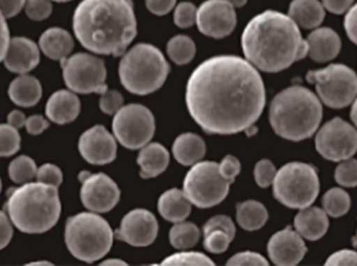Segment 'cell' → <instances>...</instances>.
I'll return each instance as SVG.
<instances>
[{
    "label": "cell",
    "instance_id": "28",
    "mask_svg": "<svg viewBox=\"0 0 357 266\" xmlns=\"http://www.w3.org/2000/svg\"><path fill=\"white\" fill-rule=\"evenodd\" d=\"M173 152L178 163L189 166L199 162L205 156V142L195 134H182L174 142Z\"/></svg>",
    "mask_w": 357,
    "mask_h": 266
},
{
    "label": "cell",
    "instance_id": "15",
    "mask_svg": "<svg viewBox=\"0 0 357 266\" xmlns=\"http://www.w3.org/2000/svg\"><path fill=\"white\" fill-rule=\"evenodd\" d=\"M234 8L227 0H206L197 8V24L199 31L214 39L230 35L237 23Z\"/></svg>",
    "mask_w": 357,
    "mask_h": 266
},
{
    "label": "cell",
    "instance_id": "25",
    "mask_svg": "<svg viewBox=\"0 0 357 266\" xmlns=\"http://www.w3.org/2000/svg\"><path fill=\"white\" fill-rule=\"evenodd\" d=\"M289 16L298 26L317 29L325 18V8L319 0H293L289 4Z\"/></svg>",
    "mask_w": 357,
    "mask_h": 266
},
{
    "label": "cell",
    "instance_id": "47",
    "mask_svg": "<svg viewBox=\"0 0 357 266\" xmlns=\"http://www.w3.org/2000/svg\"><path fill=\"white\" fill-rule=\"evenodd\" d=\"M344 25L348 37L357 45V3L347 10Z\"/></svg>",
    "mask_w": 357,
    "mask_h": 266
},
{
    "label": "cell",
    "instance_id": "41",
    "mask_svg": "<svg viewBox=\"0 0 357 266\" xmlns=\"http://www.w3.org/2000/svg\"><path fill=\"white\" fill-rule=\"evenodd\" d=\"M36 178H37V182L40 183L56 186V187H59L63 182V173L61 169L50 163L42 165L40 169H38Z\"/></svg>",
    "mask_w": 357,
    "mask_h": 266
},
{
    "label": "cell",
    "instance_id": "11",
    "mask_svg": "<svg viewBox=\"0 0 357 266\" xmlns=\"http://www.w3.org/2000/svg\"><path fill=\"white\" fill-rule=\"evenodd\" d=\"M65 84L75 93H104L107 69L104 61L85 52L61 61Z\"/></svg>",
    "mask_w": 357,
    "mask_h": 266
},
{
    "label": "cell",
    "instance_id": "4",
    "mask_svg": "<svg viewBox=\"0 0 357 266\" xmlns=\"http://www.w3.org/2000/svg\"><path fill=\"white\" fill-rule=\"evenodd\" d=\"M320 98L307 88L291 86L277 94L271 104L270 123L277 135L291 141L312 137L320 127Z\"/></svg>",
    "mask_w": 357,
    "mask_h": 266
},
{
    "label": "cell",
    "instance_id": "34",
    "mask_svg": "<svg viewBox=\"0 0 357 266\" xmlns=\"http://www.w3.org/2000/svg\"><path fill=\"white\" fill-rule=\"evenodd\" d=\"M18 129L10 125H0V157H10L20 148Z\"/></svg>",
    "mask_w": 357,
    "mask_h": 266
},
{
    "label": "cell",
    "instance_id": "26",
    "mask_svg": "<svg viewBox=\"0 0 357 266\" xmlns=\"http://www.w3.org/2000/svg\"><path fill=\"white\" fill-rule=\"evenodd\" d=\"M8 96L17 106L24 108L35 106L41 100V84L31 75H20L10 83Z\"/></svg>",
    "mask_w": 357,
    "mask_h": 266
},
{
    "label": "cell",
    "instance_id": "3",
    "mask_svg": "<svg viewBox=\"0 0 357 266\" xmlns=\"http://www.w3.org/2000/svg\"><path fill=\"white\" fill-rule=\"evenodd\" d=\"M73 31L86 49L121 56L137 35L133 3L131 0H83L73 14Z\"/></svg>",
    "mask_w": 357,
    "mask_h": 266
},
{
    "label": "cell",
    "instance_id": "48",
    "mask_svg": "<svg viewBox=\"0 0 357 266\" xmlns=\"http://www.w3.org/2000/svg\"><path fill=\"white\" fill-rule=\"evenodd\" d=\"M177 0H146V8L153 14L163 16L169 14L176 6Z\"/></svg>",
    "mask_w": 357,
    "mask_h": 266
},
{
    "label": "cell",
    "instance_id": "36",
    "mask_svg": "<svg viewBox=\"0 0 357 266\" xmlns=\"http://www.w3.org/2000/svg\"><path fill=\"white\" fill-rule=\"evenodd\" d=\"M335 181L344 187L357 186V160H344L335 169Z\"/></svg>",
    "mask_w": 357,
    "mask_h": 266
},
{
    "label": "cell",
    "instance_id": "10",
    "mask_svg": "<svg viewBox=\"0 0 357 266\" xmlns=\"http://www.w3.org/2000/svg\"><path fill=\"white\" fill-rule=\"evenodd\" d=\"M230 182L220 173L216 162L195 163L184 180L185 196L197 208H210L222 203L228 196Z\"/></svg>",
    "mask_w": 357,
    "mask_h": 266
},
{
    "label": "cell",
    "instance_id": "60",
    "mask_svg": "<svg viewBox=\"0 0 357 266\" xmlns=\"http://www.w3.org/2000/svg\"><path fill=\"white\" fill-rule=\"evenodd\" d=\"M1 187H2V185H1V180H0V191H1Z\"/></svg>",
    "mask_w": 357,
    "mask_h": 266
},
{
    "label": "cell",
    "instance_id": "54",
    "mask_svg": "<svg viewBox=\"0 0 357 266\" xmlns=\"http://www.w3.org/2000/svg\"><path fill=\"white\" fill-rule=\"evenodd\" d=\"M26 117L21 111L14 110L8 115V123L16 129L24 127Z\"/></svg>",
    "mask_w": 357,
    "mask_h": 266
},
{
    "label": "cell",
    "instance_id": "13",
    "mask_svg": "<svg viewBox=\"0 0 357 266\" xmlns=\"http://www.w3.org/2000/svg\"><path fill=\"white\" fill-rule=\"evenodd\" d=\"M316 148L323 158L341 162L357 152V131L347 121L335 117L317 134Z\"/></svg>",
    "mask_w": 357,
    "mask_h": 266
},
{
    "label": "cell",
    "instance_id": "22",
    "mask_svg": "<svg viewBox=\"0 0 357 266\" xmlns=\"http://www.w3.org/2000/svg\"><path fill=\"white\" fill-rule=\"evenodd\" d=\"M327 213L317 207L301 209L295 217V228L302 237L308 240H320L328 231Z\"/></svg>",
    "mask_w": 357,
    "mask_h": 266
},
{
    "label": "cell",
    "instance_id": "5",
    "mask_svg": "<svg viewBox=\"0 0 357 266\" xmlns=\"http://www.w3.org/2000/svg\"><path fill=\"white\" fill-rule=\"evenodd\" d=\"M4 208L13 225L23 233H45L60 219L58 187L37 182L13 188Z\"/></svg>",
    "mask_w": 357,
    "mask_h": 266
},
{
    "label": "cell",
    "instance_id": "49",
    "mask_svg": "<svg viewBox=\"0 0 357 266\" xmlns=\"http://www.w3.org/2000/svg\"><path fill=\"white\" fill-rule=\"evenodd\" d=\"M3 211H0V250L6 248L12 240L13 227Z\"/></svg>",
    "mask_w": 357,
    "mask_h": 266
},
{
    "label": "cell",
    "instance_id": "61",
    "mask_svg": "<svg viewBox=\"0 0 357 266\" xmlns=\"http://www.w3.org/2000/svg\"><path fill=\"white\" fill-rule=\"evenodd\" d=\"M356 240H357V235H356Z\"/></svg>",
    "mask_w": 357,
    "mask_h": 266
},
{
    "label": "cell",
    "instance_id": "40",
    "mask_svg": "<svg viewBox=\"0 0 357 266\" xmlns=\"http://www.w3.org/2000/svg\"><path fill=\"white\" fill-rule=\"evenodd\" d=\"M276 173V167L268 159L260 160L256 164L255 171H254L256 183H257L259 187L262 188L268 187V186L272 185Z\"/></svg>",
    "mask_w": 357,
    "mask_h": 266
},
{
    "label": "cell",
    "instance_id": "14",
    "mask_svg": "<svg viewBox=\"0 0 357 266\" xmlns=\"http://www.w3.org/2000/svg\"><path fill=\"white\" fill-rule=\"evenodd\" d=\"M82 182L81 200L88 210L96 213L109 212L121 198V190L114 181L105 173H79Z\"/></svg>",
    "mask_w": 357,
    "mask_h": 266
},
{
    "label": "cell",
    "instance_id": "7",
    "mask_svg": "<svg viewBox=\"0 0 357 266\" xmlns=\"http://www.w3.org/2000/svg\"><path fill=\"white\" fill-rule=\"evenodd\" d=\"M114 233L106 219L94 213L83 212L67 219L65 242L73 256L92 263L108 254Z\"/></svg>",
    "mask_w": 357,
    "mask_h": 266
},
{
    "label": "cell",
    "instance_id": "45",
    "mask_svg": "<svg viewBox=\"0 0 357 266\" xmlns=\"http://www.w3.org/2000/svg\"><path fill=\"white\" fill-rule=\"evenodd\" d=\"M228 265H268V261L261 255L254 252H243L234 255L227 263Z\"/></svg>",
    "mask_w": 357,
    "mask_h": 266
},
{
    "label": "cell",
    "instance_id": "19",
    "mask_svg": "<svg viewBox=\"0 0 357 266\" xmlns=\"http://www.w3.org/2000/svg\"><path fill=\"white\" fill-rule=\"evenodd\" d=\"M39 47L35 42L24 37L10 39L3 58L4 66L10 72L25 75L39 65Z\"/></svg>",
    "mask_w": 357,
    "mask_h": 266
},
{
    "label": "cell",
    "instance_id": "29",
    "mask_svg": "<svg viewBox=\"0 0 357 266\" xmlns=\"http://www.w3.org/2000/svg\"><path fill=\"white\" fill-rule=\"evenodd\" d=\"M237 223L247 231H256L266 225L268 210L257 201H247L236 207Z\"/></svg>",
    "mask_w": 357,
    "mask_h": 266
},
{
    "label": "cell",
    "instance_id": "17",
    "mask_svg": "<svg viewBox=\"0 0 357 266\" xmlns=\"http://www.w3.org/2000/svg\"><path fill=\"white\" fill-rule=\"evenodd\" d=\"M79 150L90 164H108L116 158V141L106 127L96 125L79 138Z\"/></svg>",
    "mask_w": 357,
    "mask_h": 266
},
{
    "label": "cell",
    "instance_id": "44",
    "mask_svg": "<svg viewBox=\"0 0 357 266\" xmlns=\"http://www.w3.org/2000/svg\"><path fill=\"white\" fill-rule=\"evenodd\" d=\"M218 169L220 175L232 184L241 173V162L234 156H226L218 164Z\"/></svg>",
    "mask_w": 357,
    "mask_h": 266
},
{
    "label": "cell",
    "instance_id": "2",
    "mask_svg": "<svg viewBox=\"0 0 357 266\" xmlns=\"http://www.w3.org/2000/svg\"><path fill=\"white\" fill-rule=\"evenodd\" d=\"M243 54L264 72H279L308 54L299 26L278 10H268L250 20L241 36Z\"/></svg>",
    "mask_w": 357,
    "mask_h": 266
},
{
    "label": "cell",
    "instance_id": "50",
    "mask_svg": "<svg viewBox=\"0 0 357 266\" xmlns=\"http://www.w3.org/2000/svg\"><path fill=\"white\" fill-rule=\"evenodd\" d=\"M48 127H50V123L41 115H33L25 121V127L31 135H39Z\"/></svg>",
    "mask_w": 357,
    "mask_h": 266
},
{
    "label": "cell",
    "instance_id": "23",
    "mask_svg": "<svg viewBox=\"0 0 357 266\" xmlns=\"http://www.w3.org/2000/svg\"><path fill=\"white\" fill-rule=\"evenodd\" d=\"M39 46L47 58L62 61L68 58L75 43L68 31L60 27H52L42 33L39 39Z\"/></svg>",
    "mask_w": 357,
    "mask_h": 266
},
{
    "label": "cell",
    "instance_id": "53",
    "mask_svg": "<svg viewBox=\"0 0 357 266\" xmlns=\"http://www.w3.org/2000/svg\"><path fill=\"white\" fill-rule=\"evenodd\" d=\"M6 17L0 12V62L3 61L10 44V29L6 23Z\"/></svg>",
    "mask_w": 357,
    "mask_h": 266
},
{
    "label": "cell",
    "instance_id": "46",
    "mask_svg": "<svg viewBox=\"0 0 357 266\" xmlns=\"http://www.w3.org/2000/svg\"><path fill=\"white\" fill-rule=\"evenodd\" d=\"M326 265H357V252L350 250L339 251L327 259Z\"/></svg>",
    "mask_w": 357,
    "mask_h": 266
},
{
    "label": "cell",
    "instance_id": "6",
    "mask_svg": "<svg viewBox=\"0 0 357 266\" xmlns=\"http://www.w3.org/2000/svg\"><path fill=\"white\" fill-rule=\"evenodd\" d=\"M162 52L152 44L134 46L121 58L119 77L123 87L133 94L146 95L162 87L169 73Z\"/></svg>",
    "mask_w": 357,
    "mask_h": 266
},
{
    "label": "cell",
    "instance_id": "55",
    "mask_svg": "<svg viewBox=\"0 0 357 266\" xmlns=\"http://www.w3.org/2000/svg\"><path fill=\"white\" fill-rule=\"evenodd\" d=\"M102 265H127V263H123L121 259H109V260L104 261L102 263Z\"/></svg>",
    "mask_w": 357,
    "mask_h": 266
},
{
    "label": "cell",
    "instance_id": "37",
    "mask_svg": "<svg viewBox=\"0 0 357 266\" xmlns=\"http://www.w3.org/2000/svg\"><path fill=\"white\" fill-rule=\"evenodd\" d=\"M204 236H205L204 248L208 252L213 253V254L226 252L233 240V238H231L226 232L220 231V230H215V231L210 232Z\"/></svg>",
    "mask_w": 357,
    "mask_h": 266
},
{
    "label": "cell",
    "instance_id": "21",
    "mask_svg": "<svg viewBox=\"0 0 357 266\" xmlns=\"http://www.w3.org/2000/svg\"><path fill=\"white\" fill-rule=\"evenodd\" d=\"M81 111L79 97L73 92L59 90L54 92L46 104V116L52 123L66 125L75 120Z\"/></svg>",
    "mask_w": 357,
    "mask_h": 266
},
{
    "label": "cell",
    "instance_id": "39",
    "mask_svg": "<svg viewBox=\"0 0 357 266\" xmlns=\"http://www.w3.org/2000/svg\"><path fill=\"white\" fill-rule=\"evenodd\" d=\"M24 6L27 17L33 21L45 20L52 12L50 0H26Z\"/></svg>",
    "mask_w": 357,
    "mask_h": 266
},
{
    "label": "cell",
    "instance_id": "31",
    "mask_svg": "<svg viewBox=\"0 0 357 266\" xmlns=\"http://www.w3.org/2000/svg\"><path fill=\"white\" fill-rule=\"evenodd\" d=\"M199 230L195 224L180 223L176 224L169 232V242L174 248L178 250L192 248L199 240Z\"/></svg>",
    "mask_w": 357,
    "mask_h": 266
},
{
    "label": "cell",
    "instance_id": "1",
    "mask_svg": "<svg viewBox=\"0 0 357 266\" xmlns=\"http://www.w3.org/2000/svg\"><path fill=\"white\" fill-rule=\"evenodd\" d=\"M186 104L206 133L232 135L258 120L266 106V89L249 61L236 56H213L189 77Z\"/></svg>",
    "mask_w": 357,
    "mask_h": 266
},
{
    "label": "cell",
    "instance_id": "38",
    "mask_svg": "<svg viewBox=\"0 0 357 266\" xmlns=\"http://www.w3.org/2000/svg\"><path fill=\"white\" fill-rule=\"evenodd\" d=\"M197 13L195 4L188 1L181 2L176 6L174 21L181 29H188L197 22Z\"/></svg>",
    "mask_w": 357,
    "mask_h": 266
},
{
    "label": "cell",
    "instance_id": "43",
    "mask_svg": "<svg viewBox=\"0 0 357 266\" xmlns=\"http://www.w3.org/2000/svg\"><path fill=\"white\" fill-rule=\"evenodd\" d=\"M123 97L116 90H106L100 100V110L108 115H113L123 107Z\"/></svg>",
    "mask_w": 357,
    "mask_h": 266
},
{
    "label": "cell",
    "instance_id": "59",
    "mask_svg": "<svg viewBox=\"0 0 357 266\" xmlns=\"http://www.w3.org/2000/svg\"><path fill=\"white\" fill-rule=\"evenodd\" d=\"M52 1H56V2H67V1H70V0H52Z\"/></svg>",
    "mask_w": 357,
    "mask_h": 266
},
{
    "label": "cell",
    "instance_id": "20",
    "mask_svg": "<svg viewBox=\"0 0 357 266\" xmlns=\"http://www.w3.org/2000/svg\"><path fill=\"white\" fill-rule=\"evenodd\" d=\"M308 54L314 62L325 63L337 58L342 41L337 31L331 27H317L307 39Z\"/></svg>",
    "mask_w": 357,
    "mask_h": 266
},
{
    "label": "cell",
    "instance_id": "24",
    "mask_svg": "<svg viewBox=\"0 0 357 266\" xmlns=\"http://www.w3.org/2000/svg\"><path fill=\"white\" fill-rule=\"evenodd\" d=\"M137 163L140 166V177L144 179L158 177L169 166V150L156 142L148 143L140 150Z\"/></svg>",
    "mask_w": 357,
    "mask_h": 266
},
{
    "label": "cell",
    "instance_id": "8",
    "mask_svg": "<svg viewBox=\"0 0 357 266\" xmlns=\"http://www.w3.org/2000/svg\"><path fill=\"white\" fill-rule=\"evenodd\" d=\"M273 192L276 200L289 208H307L314 204L320 192L318 173L306 163H287L277 171Z\"/></svg>",
    "mask_w": 357,
    "mask_h": 266
},
{
    "label": "cell",
    "instance_id": "27",
    "mask_svg": "<svg viewBox=\"0 0 357 266\" xmlns=\"http://www.w3.org/2000/svg\"><path fill=\"white\" fill-rule=\"evenodd\" d=\"M159 213L163 219L172 223H180L185 221L190 214L191 203L189 202L184 191L174 188L167 190L159 198Z\"/></svg>",
    "mask_w": 357,
    "mask_h": 266
},
{
    "label": "cell",
    "instance_id": "30",
    "mask_svg": "<svg viewBox=\"0 0 357 266\" xmlns=\"http://www.w3.org/2000/svg\"><path fill=\"white\" fill-rule=\"evenodd\" d=\"M197 47L195 42L184 35L172 38L167 43V54L174 63L178 65L188 64L195 58Z\"/></svg>",
    "mask_w": 357,
    "mask_h": 266
},
{
    "label": "cell",
    "instance_id": "42",
    "mask_svg": "<svg viewBox=\"0 0 357 266\" xmlns=\"http://www.w3.org/2000/svg\"><path fill=\"white\" fill-rule=\"evenodd\" d=\"M215 230L226 232L231 238H234L235 233H236L234 223L231 221L230 217H225V215H218V217L210 219L204 226V235L210 233V232L215 231Z\"/></svg>",
    "mask_w": 357,
    "mask_h": 266
},
{
    "label": "cell",
    "instance_id": "52",
    "mask_svg": "<svg viewBox=\"0 0 357 266\" xmlns=\"http://www.w3.org/2000/svg\"><path fill=\"white\" fill-rule=\"evenodd\" d=\"M354 3V0H322L325 10L337 15L347 13Z\"/></svg>",
    "mask_w": 357,
    "mask_h": 266
},
{
    "label": "cell",
    "instance_id": "12",
    "mask_svg": "<svg viewBox=\"0 0 357 266\" xmlns=\"http://www.w3.org/2000/svg\"><path fill=\"white\" fill-rule=\"evenodd\" d=\"M113 133L121 146L130 150L144 148L154 137V115L142 104L121 107L113 118Z\"/></svg>",
    "mask_w": 357,
    "mask_h": 266
},
{
    "label": "cell",
    "instance_id": "9",
    "mask_svg": "<svg viewBox=\"0 0 357 266\" xmlns=\"http://www.w3.org/2000/svg\"><path fill=\"white\" fill-rule=\"evenodd\" d=\"M306 79L316 86L319 98L329 108H346L357 97V75L346 65L331 64L310 71Z\"/></svg>",
    "mask_w": 357,
    "mask_h": 266
},
{
    "label": "cell",
    "instance_id": "58",
    "mask_svg": "<svg viewBox=\"0 0 357 266\" xmlns=\"http://www.w3.org/2000/svg\"><path fill=\"white\" fill-rule=\"evenodd\" d=\"M52 265V263H47V261H46V263H44V261H39V263H31V265Z\"/></svg>",
    "mask_w": 357,
    "mask_h": 266
},
{
    "label": "cell",
    "instance_id": "16",
    "mask_svg": "<svg viewBox=\"0 0 357 266\" xmlns=\"http://www.w3.org/2000/svg\"><path fill=\"white\" fill-rule=\"evenodd\" d=\"M158 235V221L146 209H135L128 213L121 227L115 232V237L133 247H148Z\"/></svg>",
    "mask_w": 357,
    "mask_h": 266
},
{
    "label": "cell",
    "instance_id": "32",
    "mask_svg": "<svg viewBox=\"0 0 357 266\" xmlns=\"http://www.w3.org/2000/svg\"><path fill=\"white\" fill-rule=\"evenodd\" d=\"M322 202L325 212L335 219L345 215L351 207L349 194L341 188L328 190L323 196Z\"/></svg>",
    "mask_w": 357,
    "mask_h": 266
},
{
    "label": "cell",
    "instance_id": "18",
    "mask_svg": "<svg viewBox=\"0 0 357 266\" xmlns=\"http://www.w3.org/2000/svg\"><path fill=\"white\" fill-rule=\"evenodd\" d=\"M268 252L275 265L291 266L301 263L307 248L301 235L287 227L272 236L268 242Z\"/></svg>",
    "mask_w": 357,
    "mask_h": 266
},
{
    "label": "cell",
    "instance_id": "51",
    "mask_svg": "<svg viewBox=\"0 0 357 266\" xmlns=\"http://www.w3.org/2000/svg\"><path fill=\"white\" fill-rule=\"evenodd\" d=\"M26 0H0V12L6 18L16 16L25 6Z\"/></svg>",
    "mask_w": 357,
    "mask_h": 266
},
{
    "label": "cell",
    "instance_id": "56",
    "mask_svg": "<svg viewBox=\"0 0 357 266\" xmlns=\"http://www.w3.org/2000/svg\"><path fill=\"white\" fill-rule=\"evenodd\" d=\"M351 119L354 121V125H356L357 127V97L354 100V106H352L351 109Z\"/></svg>",
    "mask_w": 357,
    "mask_h": 266
},
{
    "label": "cell",
    "instance_id": "57",
    "mask_svg": "<svg viewBox=\"0 0 357 266\" xmlns=\"http://www.w3.org/2000/svg\"><path fill=\"white\" fill-rule=\"evenodd\" d=\"M231 6H234V8H241V6H245L247 3L248 0H227Z\"/></svg>",
    "mask_w": 357,
    "mask_h": 266
},
{
    "label": "cell",
    "instance_id": "35",
    "mask_svg": "<svg viewBox=\"0 0 357 266\" xmlns=\"http://www.w3.org/2000/svg\"><path fill=\"white\" fill-rule=\"evenodd\" d=\"M162 265H214L213 261L202 254L195 252H182L167 257Z\"/></svg>",
    "mask_w": 357,
    "mask_h": 266
},
{
    "label": "cell",
    "instance_id": "33",
    "mask_svg": "<svg viewBox=\"0 0 357 266\" xmlns=\"http://www.w3.org/2000/svg\"><path fill=\"white\" fill-rule=\"evenodd\" d=\"M37 165L33 159L27 156H20L14 159L8 166V175L16 184L26 183L37 175Z\"/></svg>",
    "mask_w": 357,
    "mask_h": 266
}]
</instances>
